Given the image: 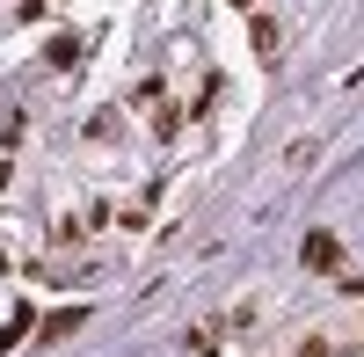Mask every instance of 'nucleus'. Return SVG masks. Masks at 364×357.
Instances as JSON below:
<instances>
[{"mask_svg":"<svg viewBox=\"0 0 364 357\" xmlns=\"http://www.w3.org/2000/svg\"><path fill=\"white\" fill-rule=\"evenodd\" d=\"M299 255H306V270H336V262H343V241H336V233H306V248H299Z\"/></svg>","mask_w":364,"mask_h":357,"instance_id":"obj_1","label":"nucleus"}]
</instances>
